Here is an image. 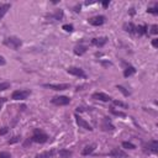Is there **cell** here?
Segmentation results:
<instances>
[{
	"mask_svg": "<svg viewBox=\"0 0 158 158\" xmlns=\"http://www.w3.org/2000/svg\"><path fill=\"white\" fill-rule=\"evenodd\" d=\"M0 158H11V154L9 152H0Z\"/></svg>",
	"mask_w": 158,
	"mask_h": 158,
	"instance_id": "cell-30",
	"label": "cell"
},
{
	"mask_svg": "<svg viewBox=\"0 0 158 158\" xmlns=\"http://www.w3.org/2000/svg\"><path fill=\"white\" fill-rule=\"evenodd\" d=\"M86 46H84V44H78V46H75L74 47V53L77 54V56H81V54H84L85 52H86Z\"/></svg>",
	"mask_w": 158,
	"mask_h": 158,
	"instance_id": "cell-13",
	"label": "cell"
},
{
	"mask_svg": "<svg viewBox=\"0 0 158 158\" xmlns=\"http://www.w3.org/2000/svg\"><path fill=\"white\" fill-rule=\"evenodd\" d=\"M135 33L138 36H143L147 33V26L146 25H141V26H136L135 28Z\"/></svg>",
	"mask_w": 158,
	"mask_h": 158,
	"instance_id": "cell-15",
	"label": "cell"
},
{
	"mask_svg": "<svg viewBox=\"0 0 158 158\" xmlns=\"http://www.w3.org/2000/svg\"><path fill=\"white\" fill-rule=\"evenodd\" d=\"M5 63H6V60H5V58H4V57H1V56H0V65H4V64H5Z\"/></svg>",
	"mask_w": 158,
	"mask_h": 158,
	"instance_id": "cell-34",
	"label": "cell"
},
{
	"mask_svg": "<svg viewBox=\"0 0 158 158\" xmlns=\"http://www.w3.org/2000/svg\"><path fill=\"white\" fill-rule=\"evenodd\" d=\"M135 28H136V26H135L132 22H126V23H123V30H125L126 32H128V33H135Z\"/></svg>",
	"mask_w": 158,
	"mask_h": 158,
	"instance_id": "cell-17",
	"label": "cell"
},
{
	"mask_svg": "<svg viewBox=\"0 0 158 158\" xmlns=\"http://www.w3.org/2000/svg\"><path fill=\"white\" fill-rule=\"evenodd\" d=\"M30 94H31L30 90H27V89H21V90H15V91L12 93L11 98H12L14 100H25V99H27V98L30 96Z\"/></svg>",
	"mask_w": 158,
	"mask_h": 158,
	"instance_id": "cell-3",
	"label": "cell"
},
{
	"mask_svg": "<svg viewBox=\"0 0 158 158\" xmlns=\"http://www.w3.org/2000/svg\"><path fill=\"white\" fill-rule=\"evenodd\" d=\"M44 88H49V89H53V90H65V89H69L70 85L64 83V84H44L43 85Z\"/></svg>",
	"mask_w": 158,
	"mask_h": 158,
	"instance_id": "cell-8",
	"label": "cell"
},
{
	"mask_svg": "<svg viewBox=\"0 0 158 158\" xmlns=\"http://www.w3.org/2000/svg\"><path fill=\"white\" fill-rule=\"evenodd\" d=\"M107 42V38L106 37H98V38H93L91 40V43L96 47H102L105 43Z\"/></svg>",
	"mask_w": 158,
	"mask_h": 158,
	"instance_id": "cell-12",
	"label": "cell"
},
{
	"mask_svg": "<svg viewBox=\"0 0 158 158\" xmlns=\"http://www.w3.org/2000/svg\"><path fill=\"white\" fill-rule=\"evenodd\" d=\"M147 12H151V14H158V7L154 6V7H148L147 9Z\"/></svg>",
	"mask_w": 158,
	"mask_h": 158,
	"instance_id": "cell-29",
	"label": "cell"
},
{
	"mask_svg": "<svg viewBox=\"0 0 158 158\" xmlns=\"http://www.w3.org/2000/svg\"><path fill=\"white\" fill-rule=\"evenodd\" d=\"M59 156L62 158H69V157H72V152L70 151H65V149H60L59 151Z\"/></svg>",
	"mask_w": 158,
	"mask_h": 158,
	"instance_id": "cell-21",
	"label": "cell"
},
{
	"mask_svg": "<svg viewBox=\"0 0 158 158\" xmlns=\"http://www.w3.org/2000/svg\"><path fill=\"white\" fill-rule=\"evenodd\" d=\"M114 105H117V106H121V107H128V105L127 104H125V102H122V101H120V100H114Z\"/></svg>",
	"mask_w": 158,
	"mask_h": 158,
	"instance_id": "cell-24",
	"label": "cell"
},
{
	"mask_svg": "<svg viewBox=\"0 0 158 158\" xmlns=\"http://www.w3.org/2000/svg\"><path fill=\"white\" fill-rule=\"evenodd\" d=\"M122 147L123 148H128V149H135L136 148V146L133 144V143H131V142H122Z\"/></svg>",
	"mask_w": 158,
	"mask_h": 158,
	"instance_id": "cell-23",
	"label": "cell"
},
{
	"mask_svg": "<svg viewBox=\"0 0 158 158\" xmlns=\"http://www.w3.org/2000/svg\"><path fill=\"white\" fill-rule=\"evenodd\" d=\"M54 20H60L62 17H63V11L62 10H57L54 14H53V16H52Z\"/></svg>",
	"mask_w": 158,
	"mask_h": 158,
	"instance_id": "cell-22",
	"label": "cell"
},
{
	"mask_svg": "<svg viewBox=\"0 0 158 158\" xmlns=\"http://www.w3.org/2000/svg\"><path fill=\"white\" fill-rule=\"evenodd\" d=\"M93 99L100 100V101H110V100H111V98H110L109 95L104 94V93H94V94H93Z\"/></svg>",
	"mask_w": 158,
	"mask_h": 158,
	"instance_id": "cell-11",
	"label": "cell"
},
{
	"mask_svg": "<svg viewBox=\"0 0 158 158\" xmlns=\"http://www.w3.org/2000/svg\"><path fill=\"white\" fill-rule=\"evenodd\" d=\"M4 44L6 46V47H9V48H11V49H19L21 46H22V41L19 38V37H16V36H10V37H6L5 40H4Z\"/></svg>",
	"mask_w": 158,
	"mask_h": 158,
	"instance_id": "cell-1",
	"label": "cell"
},
{
	"mask_svg": "<svg viewBox=\"0 0 158 158\" xmlns=\"http://www.w3.org/2000/svg\"><path fill=\"white\" fill-rule=\"evenodd\" d=\"M143 151L146 153H157L158 152V142L156 139L143 143Z\"/></svg>",
	"mask_w": 158,
	"mask_h": 158,
	"instance_id": "cell-4",
	"label": "cell"
},
{
	"mask_svg": "<svg viewBox=\"0 0 158 158\" xmlns=\"http://www.w3.org/2000/svg\"><path fill=\"white\" fill-rule=\"evenodd\" d=\"M95 147H96V144H89V146H86V147H84V149L81 151V154L83 156H88V154H90V153H93L94 152V149H95Z\"/></svg>",
	"mask_w": 158,
	"mask_h": 158,
	"instance_id": "cell-16",
	"label": "cell"
},
{
	"mask_svg": "<svg viewBox=\"0 0 158 158\" xmlns=\"http://www.w3.org/2000/svg\"><path fill=\"white\" fill-rule=\"evenodd\" d=\"M111 112L114 114V115H116V116H121V117H126V114L125 112H121V111H116L115 109H112L111 107Z\"/></svg>",
	"mask_w": 158,
	"mask_h": 158,
	"instance_id": "cell-25",
	"label": "cell"
},
{
	"mask_svg": "<svg viewBox=\"0 0 158 158\" xmlns=\"http://www.w3.org/2000/svg\"><path fill=\"white\" fill-rule=\"evenodd\" d=\"M117 89H118V90H120V91H121V93H122L125 96H128V95H130V93H128V91H127V90H126V89H125L122 85H117Z\"/></svg>",
	"mask_w": 158,
	"mask_h": 158,
	"instance_id": "cell-26",
	"label": "cell"
},
{
	"mask_svg": "<svg viewBox=\"0 0 158 158\" xmlns=\"http://www.w3.org/2000/svg\"><path fill=\"white\" fill-rule=\"evenodd\" d=\"M75 121H77V123H78L80 127H83V128H85V130H89V131H93V127H91L85 120H83L80 116L75 115Z\"/></svg>",
	"mask_w": 158,
	"mask_h": 158,
	"instance_id": "cell-10",
	"label": "cell"
},
{
	"mask_svg": "<svg viewBox=\"0 0 158 158\" xmlns=\"http://www.w3.org/2000/svg\"><path fill=\"white\" fill-rule=\"evenodd\" d=\"M54 153H56V151H54V149L46 151V152H42V153L37 154V156H36V158H49V157H52Z\"/></svg>",
	"mask_w": 158,
	"mask_h": 158,
	"instance_id": "cell-18",
	"label": "cell"
},
{
	"mask_svg": "<svg viewBox=\"0 0 158 158\" xmlns=\"http://www.w3.org/2000/svg\"><path fill=\"white\" fill-rule=\"evenodd\" d=\"M74 11H75V12H79V11H80V5H79V6H75V10H74Z\"/></svg>",
	"mask_w": 158,
	"mask_h": 158,
	"instance_id": "cell-37",
	"label": "cell"
},
{
	"mask_svg": "<svg viewBox=\"0 0 158 158\" xmlns=\"http://www.w3.org/2000/svg\"><path fill=\"white\" fill-rule=\"evenodd\" d=\"M67 72L72 75H75V77H80V78H86V74L84 73V70L81 68H78V67H69L67 69Z\"/></svg>",
	"mask_w": 158,
	"mask_h": 158,
	"instance_id": "cell-6",
	"label": "cell"
},
{
	"mask_svg": "<svg viewBox=\"0 0 158 158\" xmlns=\"http://www.w3.org/2000/svg\"><path fill=\"white\" fill-rule=\"evenodd\" d=\"M107 5H109V1H107V0H106V1H102V6H104V7H106Z\"/></svg>",
	"mask_w": 158,
	"mask_h": 158,
	"instance_id": "cell-36",
	"label": "cell"
},
{
	"mask_svg": "<svg viewBox=\"0 0 158 158\" xmlns=\"http://www.w3.org/2000/svg\"><path fill=\"white\" fill-rule=\"evenodd\" d=\"M10 4H2V5H0V19L7 12V10L10 9Z\"/></svg>",
	"mask_w": 158,
	"mask_h": 158,
	"instance_id": "cell-20",
	"label": "cell"
},
{
	"mask_svg": "<svg viewBox=\"0 0 158 158\" xmlns=\"http://www.w3.org/2000/svg\"><path fill=\"white\" fill-rule=\"evenodd\" d=\"M20 141V136H14L11 139H9V144H12V143H16Z\"/></svg>",
	"mask_w": 158,
	"mask_h": 158,
	"instance_id": "cell-28",
	"label": "cell"
},
{
	"mask_svg": "<svg viewBox=\"0 0 158 158\" xmlns=\"http://www.w3.org/2000/svg\"><path fill=\"white\" fill-rule=\"evenodd\" d=\"M7 131H9V128H7V127H2V128L0 130V136H1V135H5Z\"/></svg>",
	"mask_w": 158,
	"mask_h": 158,
	"instance_id": "cell-33",
	"label": "cell"
},
{
	"mask_svg": "<svg viewBox=\"0 0 158 158\" xmlns=\"http://www.w3.org/2000/svg\"><path fill=\"white\" fill-rule=\"evenodd\" d=\"M102 130H104V131H114V130H115L114 125H111V122L109 121L107 117L104 118V122H102Z\"/></svg>",
	"mask_w": 158,
	"mask_h": 158,
	"instance_id": "cell-14",
	"label": "cell"
},
{
	"mask_svg": "<svg viewBox=\"0 0 158 158\" xmlns=\"http://www.w3.org/2000/svg\"><path fill=\"white\" fill-rule=\"evenodd\" d=\"M31 141L32 142H37V143H44V142L48 141V135L44 133L40 128H35L33 130V135L31 137Z\"/></svg>",
	"mask_w": 158,
	"mask_h": 158,
	"instance_id": "cell-2",
	"label": "cell"
},
{
	"mask_svg": "<svg viewBox=\"0 0 158 158\" xmlns=\"http://www.w3.org/2000/svg\"><path fill=\"white\" fill-rule=\"evenodd\" d=\"M52 104L54 105H58V106H62V105H68L70 102V99L68 96H54L52 100Z\"/></svg>",
	"mask_w": 158,
	"mask_h": 158,
	"instance_id": "cell-5",
	"label": "cell"
},
{
	"mask_svg": "<svg viewBox=\"0 0 158 158\" xmlns=\"http://www.w3.org/2000/svg\"><path fill=\"white\" fill-rule=\"evenodd\" d=\"M88 21H89V23L93 25V26H101V25L105 22V17L101 16V15H99V16H94V17L89 19Z\"/></svg>",
	"mask_w": 158,
	"mask_h": 158,
	"instance_id": "cell-9",
	"label": "cell"
},
{
	"mask_svg": "<svg viewBox=\"0 0 158 158\" xmlns=\"http://www.w3.org/2000/svg\"><path fill=\"white\" fill-rule=\"evenodd\" d=\"M63 30H65L68 32H72L73 31V26L72 25H63Z\"/></svg>",
	"mask_w": 158,
	"mask_h": 158,
	"instance_id": "cell-31",
	"label": "cell"
},
{
	"mask_svg": "<svg viewBox=\"0 0 158 158\" xmlns=\"http://www.w3.org/2000/svg\"><path fill=\"white\" fill-rule=\"evenodd\" d=\"M5 101H6V98H0V109H1V106L4 105Z\"/></svg>",
	"mask_w": 158,
	"mask_h": 158,
	"instance_id": "cell-35",
	"label": "cell"
},
{
	"mask_svg": "<svg viewBox=\"0 0 158 158\" xmlns=\"http://www.w3.org/2000/svg\"><path fill=\"white\" fill-rule=\"evenodd\" d=\"M152 46H153L154 48L158 47V40H157V38H153V40H152Z\"/></svg>",
	"mask_w": 158,
	"mask_h": 158,
	"instance_id": "cell-32",
	"label": "cell"
},
{
	"mask_svg": "<svg viewBox=\"0 0 158 158\" xmlns=\"http://www.w3.org/2000/svg\"><path fill=\"white\" fill-rule=\"evenodd\" d=\"M136 73V69L132 67V65H127L126 67V69L123 70V75L127 78V77H130V75H132V74H135Z\"/></svg>",
	"mask_w": 158,
	"mask_h": 158,
	"instance_id": "cell-19",
	"label": "cell"
},
{
	"mask_svg": "<svg viewBox=\"0 0 158 158\" xmlns=\"http://www.w3.org/2000/svg\"><path fill=\"white\" fill-rule=\"evenodd\" d=\"M149 33H152V35H157V33H158V26H157V25H153V26L151 27Z\"/></svg>",
	"mask_w": 158,
	"mask_h": 158,
	"instance_id": "cell-27",
	"label": "cell"
},
{
	"mask_svg": "<svg viewBox=\"0 0 158 158\" xmlns=\"http://www.w3.org/2000/svg\"><path fill=\"white\" fill-rule=\"evenodd\" d=\"M109 156L112 157V158H127L126 152H123L121 148H112V149L110 151Z\"/></svg>",
	"mask_w": 158,
	"mask_h": 158,
	"instance_id": "cell-7",
	"label": "cell"
}]
</instances>
